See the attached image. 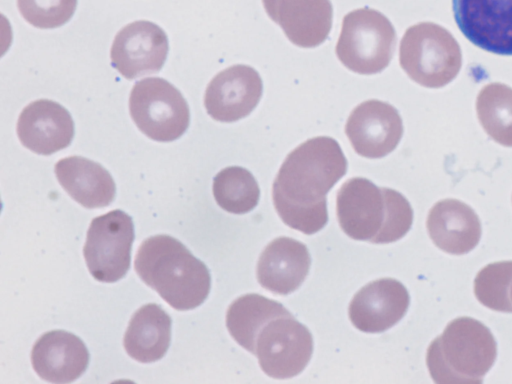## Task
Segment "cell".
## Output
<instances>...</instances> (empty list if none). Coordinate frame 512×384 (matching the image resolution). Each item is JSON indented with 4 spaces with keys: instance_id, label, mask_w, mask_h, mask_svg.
Here are the masks:
<instances>
[{
    "instance_id": "1",
    "label": "cell",
    "mask_w": 512,
    "mask_h": 384,
    "mask_svg": "<svg viewBox=\"0 0 512 384\" xmlns=\"http://www.w3.org/2000/svg\"><path fill=\"white\" fill-rule=\"evenodd\" d=\"M347 171L339 143L327 136L311 138L290 152L274 180L275 209L289 227L305 234L328 221L326 195Z\"/></svg>"
},
{
    "instance_id": "2",
    "label": "cell",
    "mask_w": 512,
    "mask_h": 384,
    "mask_svg": "<svg viewBox=\"0 0 512 384\" xmlns=\"http://www.w3.org/2000/svg\"><path fill=\"white\" fill-rule=\"evenodd\" d=\"M134 267L140 279L176 310L194 309L209 294L208 268L171 236L155 235L144 240Z\"/></svg>"
},
{
    "instance_id": "3",
    "label": "cell",
    "mask_w": 512,
    "mask_h": 384,
    "mask_svg": "<svg viewBox=\"0 0 512 384\" xmlns=\"http://www.w3.org/2000/svg\"><path fill=\"white\" fill-rule=\"evenodd\" d=\"M336 212L349 237L376 244L401 239L413 222L411 205L401 193L362 177L347 180L338 190Z\"/></svg>"
},
{
    "instance_id": "4",
    "label": "cell",
    "mask_w": 512,
    "mask_h": 384,
    "mask_svg": "<svg viewBox=\"0 0 512 384\" xmlns=\"http://www.w3.org/2000/svg\"><path fill=\"white\" fill-rule=\"evenodd\" d=\"M497 356L491 331L471 317H459L429 345L426 363L434 382L482 383Z\"/></svg>"
},
{
    "instance_id": "5",
    "label": "cell",
    "mask_w": 512,
    "mask_h": 384,
    "mask_svg": "<svg viewBox=\"0 0 512 384\" xmlns=\"http://www.w3.org/2000/svg\"><path fill=\"white\" fill-rule=\"evenodd\" d=\"M399 62L414 82L427 88H440L458 75L462 53L447 29L432 22H421L405 31L400 42Z\"/></svg>"
},
{
    "instance_id": "6",
    "label": "cell",
    "mask_w": 512,
    "mask_h": 384,
    "mask_svg": "<svg viewBox=\"0 0 512 384\" xmlns=\"http://www.w3.org/2000/svg\"><path fill=\"white\" fill-rule=\"evenodd\" d=\"M396 32L381 12L364 7L353 10L343 18L336 44L341 63L359 74H376L390 63L396 46Z\"/></svg>"
},
{
    "instance_id": "7",
    "label": "cell",
    "mask_w": 512,
    "mask_h": 384,
    "mask_svg": "<svg viewBox=\"0 0 512 384\" xmlns=\"http://www.w3.org/2000/svg\"><path fill=\"white\" fill-rule=\"evenodd\" d=\"M129 110L139 130L159 142L178 139L190 122L189 106L181 92L160 77L145 78L134 84Z\"/></svg>"
},
{
    "instance_id": "8",
    "label": "cell",
    "mask_w": 512,
    "mask_h": 384,
    "mask_svg": "<svg viewBox=\"0 0 512 384\" xmlns=\"http://www.w3.org/2000/svg\"><path fill=\"white\" fill-rule=\"evenodd\" d=\"M133 240L134 225L127 213L113 210L94 218L83 248L91 275L106 283L123 278L130 267Z\"/></svg>"
},
{
    "instance_id": "9",
    "label": "cell",
    "mask_w": 512,
    "mask_h": 384,
    "mask_svg": "<svg viewBox=\"0 0 512 384\" xmlns=\"http://www.w3.org/2000/svg\"><path fill=\"white\" fill-rule=\"evenodd\" d=\"M313 353V338L291 314L269 321L260 331L255 355L262 371L275 379L300 374Z\"/></svg>"
},
{
    "instance_id": "10",
    "label": "cell",
    "mask_w": 512,
    "mask_h": 384,
    "mask_svg": "<svg viewBox=\"0 0 512 384\" xmlns=\"http://www.w3.org/2000/svg\"><path fill=\"white\" fill-rule=\"evenodd\" d=\"M455 22L475 46L512 56V0H452Z\"/></svg>"
},
{
    "instance_id": "11",
    "label": "cell",
    "mask_w": 512,
    "mask_h": 384,
    "mask_svg": "<svg viewBox=\"0 0 512 384\" xmlns=\"http://www.w3.org/2000/svg\"><path fill=\"white\" fill-rule=\"evenodd\" d=\"M345 133L358 155L377 159L397 147L403 135V124L395 107L371 99L353 109L347 119Z\"/></svg>"
},
{
    "instance_id": "12",
    "label": "cell",
    "mask_w": 512,
    "mask_h": 384,
    "mask_svg": "<svg viewBox=\"0 0 512 384\" xmlns=\"http://www.w3.org/2000/svg\"><path fill=\"white\" fill-rule=\"evenodd\" d=\"M168 38L153 22L138 20L115 36L110 57L113 67L126 79L158 72L167 56Z\"/></svg>"
},
{
    "instance_id": "13",
    "label": "cell",
    "mask_w": 512,
    "mask_h": 384,
    "mask_svg": "<svg viewBox=\"0 0 512 384\" xmlns=\"http://www.w3.org/2000/svg\"><path fill=\"white\" fill-rule=\"evenodd\" d=\"M263 92L258 72L247 65H233L219 72L208 84L204 105L207 113L220 122H234L248 116Z\"/></svg>"
},
{
    "instance_id": "14",
    "label": "cell",
    "mask_w": 512,
    "mask_h": 384,
    "mask_svg": "<svg viewBox=\"0 0 512 384\" xmlns=\"http://www.w3.org/2000/svg\"><path fill=\"white\" fill-rule=\"evenodd\" d=\"M409 302V293L401 282L379 279L355 294L349 305V318L362 332H384L404 317Z\"/></svg>"
},
{
    "instance_id": "15",
    "label": "cell",
    "mask_w": 512,
    "mask_h": 384,
    "mask_svg": "<svg viewBox=\"0 0 512 384\" xmlns=\"http://www.w3.org/2000/svg\"><path fill=\"white\" fill-rule=\"evenodd\" d=\"M16 130L24 147L36 154L51 155L70 145L74 122L59 103L39 99L22 110Z\"/></svg>"
},
{
    "instance_id": "16",
    "label": "cell",
    "mask_w": 512,
    "mask_h": 384,
    "mask_svg": "<svg viewBox=\"0 0 512 384\" xmlns=\"http://www.w3.org/2000/svg\"><path fill=\"white\" fill-rule=\"evenodd\" d=\"M268 16L295 45L313 48L328 37L333 9L330 0H262Z\"/></svg>"
},
{
    "instance_id": "17",
    "label": "cell",
    "mask_w": 512,
    "mask_h": 384,
    "mask_svg": "<svg viewBox=\"0 0 512 384\" xmlns=\"http://www.w3.org/2000/svg\"><path fill=\"white\" fill-rule=\"evenodd\" d=\"M31 362L37 375L51 383H70L78 379L89 362L84 342L76 335L53 330L44 333L35 342Z\"/></svg>"
},
{
    "instance_id": "18",
    "label": "cell",
    "mask_w": 512,
    "mask_h": 384,
    "mask_svg": "<svg viewBox=\"0 0 512 384\" xmlns=\"http://www.w3.org/2000/svg\"><path fill=\"white\" fill-rule=\"evenodd\" d=\"M310 263L305 244L290 237H278L265 247L259 257L257 280L266 290L287 295L303 283Z\"/></svg>"
},
{
    "instance_id": "19",
    "label": "cell",
    "mask_w": 512,
    "mask_h": 384,
    "mask_svg": "<svg viewBox=\"0 0 512 384\" xmlns=\"http://www.w3.org/2000/svg\"><path fill=\"white\" fill-rule=\"evenodd\" d=\"M426 224L433 243L449 254H466L481 238L477 214L469 205L456 199L437 202L430 209Z\"/></svg>"
},
{
    "instance_id": "20",
    "label": "cell",
    "mask_w": 512,
    "mask_h": 384,
    "mask_svg": "<svg viewBox=\"0 0 512 384\" xmlns=\"http://www.w3.org/2000/svg\"><path fill=\"white\" fill-rule=\"evenodd\" d=\"M55 174L64 190L85 208L108 206L115 197L116 186L110 173L87 158H62L55 164Z\"/></svg>"
},
{
    "instance_id": "21",
    "label": "cell",
    "mask_w": 512,
    "mask_h": 384,
    "mask_svg": "<svg viewBox=\"0 0 512 384\" xmlns=\"http://www.w3.org/2000/svg\"><path fill=\"white\" fill-rule=\"evenodd\" d=\"M171 317L157 304L141 306L131 317L123 344L127 354L141 363L160 360L171 339Z\"/></svg>"
},
{
    "instance_id": "22",
    "label": "cell",
    "mask_w": 512,
    "mask_h": 384,
    "mask_svg": "<svg viewBox=\"0 0 512 384\" xmlns=\"http://www.w3.org/2000/svg\"><path fill=\"white\" fill-rule=\"evenodd\" d=\"M291 314L284 306L259 294H246L229 306L226 326L233 339L255 354L256 340L262 328L271 320Z\"/></svg>"
},
{
    "instance_id": "23",
    "label": "cell",
    "mask_w": 512,
    "mask_h": 384,
    "mask_svg": "<svg viewBox=\"0 0 512 384\" xmlns=\"http://www.w3.org/2000/svg\"><path fill=\"white\" fill-rule=\"evenodd\" d=\"M476 111L488 136L512 147V88L502 83L485 85L478 93Z\"/></svg>"
},
{
    "instance_id": "24",
    "label": "cell",
    "mask_w": 512,
    "mask_h": 384,
    "mask_svg": "<svg viewBox=\"0 0 512 384\" xmlns=\"http://www.w3.org/2000/svg\"><path fill=\"white\" fill-rule=\"evenodd\" d=\"M213 195L227 212L244 214L256 207L260 189L250 171L239 166L222 169L213 180Z\"/></svg>"
},
{
    "instance_id": "25",
    "label": "cell",
    "mask_w": 512,
    "mask_h": 384,
    "mask_svg": "<svg viewBox=\"0 0 512 384\" xmlns=\"http://www.w3.org/2000/svg\"><path fill=\"white\" fill-rule=\"evenodd\" d=\"M512 261L494 262L483 267L475 277L474 293L485 307L512 313Z\"/></svg>"
},
{
    "instance_id": "26",
    "label": "cell",
    "mask_w": 512,
    "mask_h": 384,
    "mask_svg": "<svg viewBox=\"0 0 512 384\" xmlns=\"http://www.w3.org/2000/svg\"><path fill=\"white\" fill-rule=\"evenodd\" d=\"M23 18L37 28L62 26L73 16L77 0H17Z\"/></svg>"
},
{
    "instance_id": "27",
    "label": "cell",
    "mask_w": 512,
    "mask_h": 384,
    "mask_svg": "<svg viewBox=\"0 0 512 384\" xmlns=\"http://www.w3.org/2000/svg\"><path fill=\"white\" fill-rule=\"evenodd\" d=\"M511 300H512V287H511Z\"/></svg>"
}]
</instances>
